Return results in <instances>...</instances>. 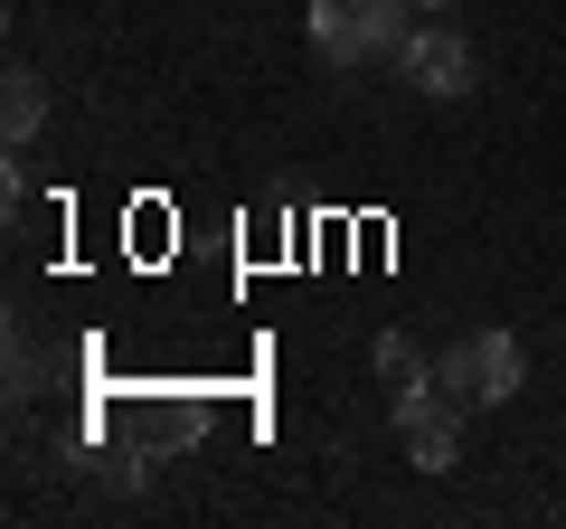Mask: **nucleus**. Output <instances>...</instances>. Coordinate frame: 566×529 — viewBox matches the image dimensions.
<instances>
[{"label": "nucleus", "mask_w": 566, "mask_h": 529, "mask_svg": "<svg viewBox=\"0 0 566 529\" xmlns=\"http://www.w3.org/2000/svg\"><path fill=\"white\" fill-rule=\"evenodd\" d=\"M416 0H312V48H322V66H368V58H397L406 39H416V20H406Z\"/></svg>", "instance_id": "f257e3e1"}, {"label": "nucleus", "mask_w": 566, "mask_h": 529, "mask_svg": "<svg viewBox=\"0 0 566 529\" xmlns=\"http://www.w3.org/2000/svg\"><path fill=\"white\" fill-rule=\"evenodd\" d=\"M520 378H528V360H520V341L510 331H463V341L434 360V387H444L453 407H510L520 397Z\"/></svg>", "instance_id": "f03ea898"}, {"label": "nucleus", "mask_w": 566, "mask_h": 529, "mask_svg": "<svg viewBox=\"0 0 566 529\" xmlns=\"http://www.w3.org/2000/svg\"><path fill=\"white\" fill-rule=\"evenodd\" d=\"M397 66H406V85H416V95H434V104H463L472 95V76H482V66H472V39L463 29H416V39L397 48Z\"/></svg>", "instance_id": "7ed1b4c3"}, {"label": "nucleus", "mask_w": 566, "mask_h": 529, "mask_svg": "<svg viewBox=\"0 0 566 529\" xmlns=\"http://www.w3.org/2000/svg\"><path fill=\"white\" fill-rule=\"evenodd\" d=\"M397 435H406V464H416V473H453V464H463V407H453L444 387L397 397Z\"/></svg>", "instance_id": "20e7f679"}, {"label": "nucleus", "mask_w": 566, "mask_h": 529, "mask_svg": "<svg viewBox=\"0 0 566 529\" xmlns=\"http://www.w3.org/2000/svg\"><path fill=\"white\" fill-rule=\"evenodd\" d=\"M0 85H10V95H0V133H10V152H20L29 133L48 123V85H39V66H10Z\"/></svg>", "instance_id": "39448f33"}, {"label": "nucleus", "mask_w": 566, "mask_h": 529, "mask_svg": "<svg viewBox=\"0 0 566 529\" xmlns=\"http://www.w3.org/2000/svg\"><path fill=\"white\" fill-rule=\"evenodd\" d=\"M378 378H387V407L397 397H416V387H434V360H424L406 331H378Z\"/></svg>", "instance_id": "423d86ee"}, {"label": "nucleus", "mask_w": 566, "mask_h": 529, "mask_svg": "<svg viewBox=\"0 0 566 529\" xmlns=\"http://www.w3.org/2000/svg\"><path fill=\"white\" fill-rule=\"evenodd\" d=\"M416 10H444V0H416Z\"/></svg>", "instance_id": "0eeeda50"}]
</instances>
